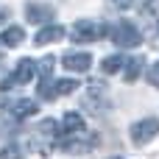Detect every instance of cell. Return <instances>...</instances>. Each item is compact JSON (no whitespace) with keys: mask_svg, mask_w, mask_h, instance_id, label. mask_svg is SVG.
<instances>
[{"mask_svg":"<svg viewBox=\"0 0 159 159\" xmlns=\"http://www.w3.org/2000/svg\"><path fill=\"white\" fill-rule=\"evenodd\" d=\"M98 143H101V137L95 131H81V134L59 140V151H64V154H89Z\"/></svg>","mask_w":159,"mask_h":159,"instance_id":"obj_1","label":"cell"},{"mask_svg":"<svg viewBox=\"0 0 159 159\" xmlns=\"http://www.w3.org/2000/svg\"><path fill=\"white\" fill-rule=\"evenodd\" d=\"M106 34H109V28H106V25H95L92 20H75L73 28H70L73 42H81V45L98 42V36H106Z\"/></svg>","mask_w":159,"mask_h":159,"instance_id":"obj_2","label":"cell"},{"mask_svg":"<svg viewBox=\"0 0 159 159\" xmlns=\"http://www.w3.org/2000/svg\"><path fill=\"white\" fill-rule=\"evenodd\" d=\"M157 134H159V120L157 117H143V120H137V123L131 126V143H134V145H145V143H151Z\"/></svg>","mask_w":159,"mask_h":159,"instance_id":"obj_3","label":"cell"},{"mask_svg":"<svg viewBox=\"0 0 159 159\" xmlns=\"http://www.w3.org/2000/svg\"><path fill=\"white\" fill-rule=\"evenodd\" d=\"M109 34H112V42L120 45V48H137V45L143 42L140 31H137L131 22H120V25H115Z\"/></svg>","mask_w":159,"mask_h":159,"instance_id":"obj_4","label":"cell"},{"mask_svg":"<svg viewBox=\"0 0 159 159\" xmlns=\"http://www.w3.org/2000/svg\"><path fill=\"white\" fill-rule=\"evenodd\" d=\"M25 17H28V22L48 28V22L56 20V8L53 6H45V3H28L25 6Z\"/></svg>","mask_w":159,"mask_h":159,"instance_id":"obj_5","label":"cell"},{"mask_svg":"<svg viewBox=\"0 0 159 159\" xmlns=\"http://www.w3.org/2000/svg\"><path fill=\"white\" fill-rule=\"evenodd\" d=\"M92 64V56L89 53H64L61 56V67L70 70V73H87Z\"/></svg>","mask_w":159,"mask_h":159,"instance_id":"obj_6","label":"cell"},{"mask_svg":"<svg viewBox=\"0 0 159 159\" xmlns=\"http://www.w3.org/2000/svg\"><path fill=\"white\" fill-rule=\"evenodd\" d=\"M34 75H36V64H34L31 59H20V61H17V70L11 73L14 84H28Z\"/></svg>","mask_w":159,"mask_h":159,"instance_id":"obj_7","label":"cell"},{"mask_svg":"<svg viewBox=\"0 0 159 159\" xmlns=\"http://www.w3.org/2000/svg\"><path fill=\"white\" fill-rule=\"evenodd\" d=\"M61 36H64V28H61V25H48V28L36 31L34 45H50V42H59Z\"/></svg>","mask_w":159,"mask_h":159,"instance_id":"obj_8","label":"cell"},{"mask_svg":"<svg viewBox=\"0 0 159 159\" xmlns=\"http://www.w3.org/2000/svg\"><path fill=\"white\" fill-rule=\"evenodd\" d=\"M36 101H31V98H20V101H14L11 103V112H14V117L17 120H25V117H34L36 115Z\"/></svg>","mask_w":159,"mask_h":159,"instance_id":"obj_9","label":"cell"},{"mask_svg":"<svg viewBox=\"0 0 159 159\" xmlns=\"http://www.w3.org/2000/svg\"><path fill=\"white\" fill-rule=\"evenodd\" d=\"M81 131H84V117L78 112H67L64 120H61V134L73 137V134H81Z\"/></svg>","mask_w":159,"mask_h":159,"instance_id":"obj_10","label":"cell"},{"mask_svg":"<svg viewBox=\"0 0 159 159\" xmlns=\"http://www.w3.org/2000/svg\"><path fill=\"white\" fill-rule=\"evenodd\" d=\"M22 39H25V31H22L20 25H8V28L0 34V42H3L6 48H17V45H22Z\"/></svg>","mask_w":159,"mask_h":159,"instance_id":"obj_11","label":"cell"},{"mask_svg":"<svg viewBox=\"0 0 159 159\" xmlns=\"http://www.w3.org/2000/svg\"><path fill=\"white\" fill-rule=\"evenodd\" d=\"M56 131H59V123H56L53 117H45V120L36 126V140H53Z\"/></svg>","mask_w":159,"mask_h":159,"instance_id":"obj_12","label":"cell"},{"mask_svg":"<svg viewBox=\"0 0 159 159\" xmlns=\"http://www.w3.org/2000/svg\"><path fill=\"white\" fill-rule=\"evenodd\" d=\"M140 73H143V59H140V56L129 59V61H126V81L134 84V81L140 78Z\"/></svg>","mask_w":159,"mask_h":159,"instance_id":"obj_13","label":"cell"},{"mask_svg":"<svg viewBox=\"0 0 159 159\" xmlns=\"http://www.w3.org/2000/svg\"><path fill=\"white\" fill-rule=\"evenodd\" d=\"M123 64H126V61H123L120 56H106V59H103V64H101V70H103L106 75H112V73H117Z\"/></svg>","mask_w":159,"mask_h":159,"instance_id":"obj_14","label":"cell"},{"mask_svg":"<svg viewBox=\"0 0 159 159\" xmlns=\"http://www.w3.org/2000/svg\"><path fill=\"white\" fill-rule=\"evenodd\" d=\"M75 87H78V81H73V78H59V81H56V95H73Z\"/></svg>","mask_w":159,"mask_h":159,"instance_id":"obj_15","label":"cell"},{"mask_svg":"<svg viewBox=\"0 0 159 159\" xmlns=\"http://www.w3.org/2000/svg\"><path fill=\"white\" fill-rule=\"evenodd\" d=\"M53 64H56V59H53V56H45V59L39 61V75H42V81H50Z\"/></svg>","mask_w":159,"mask_h":159,"instance_id":"obj_16","label":"cell"},{"mask_svg":"<svg viewBox=\"0 0 159 159\" xmlns=\"http://www.w3.org/2000/svg\"><path fill=\"white\" fill-rule=\"evenodd\" d=\"M39 98L42 101H53L56 98V84L53 81H42L39 84Z\"/></svg>","mask_w":159,"mask_h":159,"instance_id":"obj_17","label":"cell"},{"mask_svg":"<svg viewBox=\"0 0 159 159\" xmlns=\"http://www.w3.org/2000/svg\"><path fill=\"white\" fill-rule=\"evenodd\" d=\"M0 159H20V148H17V145H3Z\"/></svg>","mask_w":159,"mask_h":159,"instance_id":"obj_18","label":"cell"},{"mask_svg":"<svg viewBox=\"0 0 159 159\" xmlns=\"http://www.w3.org/2000/svg\"><path fill=\"white\" fill-rule=\"evenodd\" d=\"M148 81H151V87L159 89V61H154V64L148 67Z\"/></svg>","mask_w":159,"mask_h":159,"instance_id":"obj_19","label":"cell"},{"mask_svg":"<svg viewBox=\"0 0 159 159\" xmlns=\"http://www.w3.org/2000/svg\"><path fill=\"white\" fill-rule=\"evenodd\" d=\"M87 87H89V95H95V98L106 92V84H101V81H89Z\"/></svg>","mask_w":159,"mask_h":159,"instance_id":"obj_20","label":"cell"},{"mask_svg":"<svg viewBox=\"0 0 159 159\" xmlns=\"http://www.w3.org/2000/svg\"><path fill=\"white\" fill-rule=\"evenodd\" d=\"M109 6H112V8L126 11V8H131V6H134V0H109Z\"/></svg>","mask_w":159,"mask_h":159,"instance_id":"obj_21","label":"cell"},{"mask_svg":"<svg viewBox=\"0 0 159 159\" xmlns=\"http://www.w3.org/2000/svg\"><path fill=\"white\" fill-rule=\"evenodd\" d=\"M143 11H145V14H159V0H148Z\"/></svg>","mask_w":159,"mask_h":159,"instance_id":"obj_22","label":"cell"},{"mask_svg":"<svg viewBox=\"0 0 159 159\" xmlns=\"http://www.w3.org/2000/svg\"><path fill=\"white\" fill-rule=\"evenodd\" d=\"M112 159H123V157H112Z\"/></svg>","mask_w":159,"mask_h":159,"instance_id":"obj_23","label":"cell"}]
</instances>
